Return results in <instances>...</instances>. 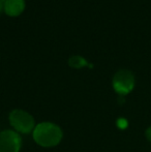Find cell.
I'll return each mask as SVG.
<instances>
[{"instance_id": "obj_1", "label": "cell", "mask_w": 151, "mask_h": 152, "mask_svg": "<svg viewBox=\"0 0 151 152\" xmlns=\"http://www.w3.org/2000/svg\"><path fill=\"white\" fill-rule=\"evenodd\" d=\"M33 140L42 147L57 146L62 140V130L52 122H42L37 124L32 132Z\"/></svg>"}, {"instance_id": "obj_2", "label": "cell", "mask_w": 151, "mask_h": 152, "mask_svg": "<svg viewBox=\"0 0 151 152\" xmlns=\"http://www.w3.org/2000/svg\"><path fill=\"white\" fill-rule=\"evenodd\" d=\"M9 123L18 134H27L33 132L35 125V122L33 117L29 113L25 112L20 109L12 110L9 113Z\"/></svg>"}, {"instance_id": "obj_3", "label": "cell", "mask_w": 151, "mask_h": 152, "mask_svg": "<svg viewBox=\"0 0 151 152\" xmlns=\"http://www.w3.org/2000/svg\"><path fill=\"white\" fill-rule=\"evenodd\" d=\"M135 76L128 69H120L114 75L112 85L119 95H126L135 87Z\"/></svg>"}, {"instance_id": "obj_4", "label": "cell", "mask_w": 151, "mask_h": 152, "mask_svg": "<svg viewBox=\"0 0 151 152\" xmlns=\"http://www.w3.org/2000/svg\"><path fill=\"white\" fill-rule=\"evenodd\" d=\"M22 139L17 132L6 129L0 132V152H19Z\"/></svg>"}, {"instance_id": "obj_5", "label": "cell", "mask_w": 151, "mask_h": 152, "mask_svg": "<svg viewBox=\"0 0 151 152\" xmlns=\"http://www.w3.org/2000/svg\"><path fill=\"white\" fill-rule=\"evenodd\" d=\"M24 0H6L4 5V12L9 17H18L24 12Z\"/></svg>"}, {"instance_id": "obj_6", "label": "cell", "mask_w": 151, "mask_h": 152, "mask_svg": "<svg viewBox=\"0 0 151 152\" xmlns=\"http://www.w3.org/2000/svg\"><path fill=\"white\" fill-rule=\"evenodd\" d=\"M69 65L73 68H82L85 66H90L86 59L83 58L82 56H79V55L71 56L69 59Z\"/></svg>"}, {"instance_id": "obj_7", "label": "cell", "mask_w": 151, "mask_h": 152, "mask_svg": "<svg viewBox=\"0 0 151 152\" xmlns=\"http://www.w3.org/2000/svg\"><path fill=\"white\" fill-rule=\"evenodd\" d=\"M127 121L125 120L124 118H120L117 120V125H118L119 128H121V129H123V128H126L127 127Z\"/></svg>"}, {"instance_id": "obj_8", "label": "cell", "mask_w": 151, "mask_h": 152, "mask_svg": "<svg viewBox=\"0 0 151 152\" xmlns=\"http://www.w3.org/2000/svg\"><path fill=\"white\" fill-rule=\"evenodd\" d=\"M145 136H146V138H147V140L149 141V142H151V126H149V127L146 129Z\"/></svg>"}, {"instance_id": "obj_9", "label": "cell", "mask_w": 151, "mask_h": 152, "mask_svg": "<svg viewBox=\"0 0 151 152\" xmlns=\"http://www.w3.org/2000/svg\"><path fill=\"white\" fill-rule=\"evenodd\" d=\"M5 2H6V0H0V15H1V12L4 10V5H5Z\"/></svg>"}]
</instances>
